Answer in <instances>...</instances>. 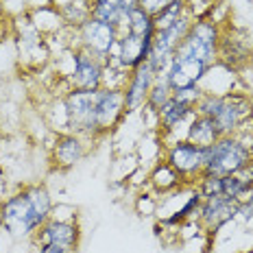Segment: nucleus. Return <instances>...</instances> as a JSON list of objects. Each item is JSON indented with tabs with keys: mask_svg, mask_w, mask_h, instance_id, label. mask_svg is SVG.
<instances>
[{
	"mask_svg": "<svg viewBox=\"0 0 253 253\" xmlns=\"http://www.w3.org/2000/svg\"><path fill=\"white\" fill-rule=\"evenodd\" d=\"M220 33L223 31L218 29V22H214V20H192L190 31L181 40V44L177 46L166 72H162L166 77L172 94L201 85L210 68L218 63Z\"/></svg>",
	"mask_w": 253,
	"mask_h": 253,
	"instance_id": "f257e3e1",
	"label": "nucleus"
},
{
	"mask_svg": "<svg viewBox=\"0 0 253 253\" xmlns=\"http://www.w3.org/2000/svg\"><path fill=\"white\" fill-rule=\"evenodd\" d=\"M52 197L40 183H31L0 201V231L7 236L33 238L52 214Z\"/></svg>",
	"mask_w": 253,
	"mask_h": 253,
	"instance_id": "f03ea898",
	"label": "nucleus"
},
{
	"mask_svg": "<svg viewBox=\"0 0 253 253\" xmlns=\"http://www.w3.org/2000/svg\"><path fill=\"white\" fill-rule=\"evenodd\" d=\"M253 164V129L234 135H220L212 146H208L205 175L227 177L245 170Z\"/></svg>",
	"mask_w": 253,
	"mask_h": 253,
	"instance_id": "7ed1b4c3",
	"label": "nucleus"
},
{
	"mask_svg": "<svg viewBox=\"0 0 253 253\" xmlns=\"http://www.w3.org/2000/svg\"><path fill=\"white\" fill-rule=\"evenodd\" d=\"M172 170L181 177L183 183L194 186L197 179L203 175L205 162H208V146H199L190 140H175L164 146V157Z\"/></svg>",
	"mask_w": 253,
	"mask_h": 253,
	"instance_id": "20e7f679",
	"label": "nucleus"
},
{
	"mask_svg": "<svg viewBox=\"0 0 253 253\" xmlns=\"http://www.w3.org/2000/svg\"><path fill=\"white\" fill-rule=\"evenodd\" d=\"M94 98H96V89H68L61 96L68 118V131L83 135L87 140H98Z\"/></svg>",
	"mask_w": 253,
	"mask_h": 253,
	"instance_id": "39448f33",
	"label": "nucleus"
},
{
	"mask_svg": "<svg viewBox=\"0 0 253 253\" xmlns=\"http://www.w3.org/2000/svg\"><path fill=\"white\" fill-rule=\"evenodd\" d=\"M194 15L190 13V9L181 15L179 20H175L170 26L166 29H157L155 31V38H153V46H151V52H149V61L153 66V70L157 75L166 72L168 63H170L172 55H175L177 46L181 44V40L186 38V33L190 31V24H192Z\"/></svg>",
	"mask_w": 253,
	"mask_h": 253,
	"instance_id": "423d86ee",
	"label": "nucleus"
},
{
	"mask_svg": "<svg viewBox=\"0 0 253 253\" xmlns=\"http://www.w3.org/2000/svg\"><path fill=\"white\" fill-rule=\"evenodd\" d=\"M220 135H234L240 131L253 129V103L247 92H229L223 94L218 114L214 116Z\"/></svg>",
	"mask_w": 253,
	"mask_h": 253,
	"instance_id": "0eeeda50",
	"label": "nucleus"
},
{
	"mask_svg": "<svg viewBox=\"0 0 253 253\" xmlns=\"http://www.w3.org/2000/svg\"><path fill=\"white\" fill-rule=\"evenodd\" d=\"M77 33V48L87 50L89 55L96 61H101L103 66L109 61L112 57L114 46L118 44V29L114 24H105L98 22L94 18H87L79 29H75Z\"/></svg>",
	"mask_w": 253,
	"mask_h": 253,
	"instance_id": "6e6552de",
	"label": "nucleus"
},
{
	"mask_svg": "<svg viewBox=\"0 0 253 253\" xmlns=\"http://www.w3.org/2000/svg\"><path fill=\"white\" fill-rule=\"evenodd\" d=\"M125 94L118 87H101L96 89L94 98V118H96L98 138L112 133V131L125 120Z\"/></svg>",
	"mask_w": 253,
	"mask_h": 253,
	"instance_id": "1a4fd4ad",
	"label": "nucleus"
},
{
	"mask_svg": "<svg viewBox=\"0 0 253 253\" xmlns=\"http://www.w3.org/2000/svg\"><path fill=\"white\" fill-rule=\"evenodd\" d=\"M70 89H101L103 63L96 61L87 50L75 48L70 52V70L66 72Z\"/></svg>",
	"mask_w": 253,
	"mask_h": 253,
	"instance_id": "9d476101",
	"label": "nucleus"
},
{
	"mask_svg": "<svg viewBox=\"0 0 253 253\" xmlns=\"http://www.w3.org/2000/svg\"><path fill=\"white\" fill-rule=\"evenodd\" d=\"M238 201L225 197V194H216V197L203 199L201 210L197 216V225L208 234H216L220 227L234 220L238 216Z\"/></svg>",
	"mask_w": 253,
	"mask_h": 253,
	"instance_id": "9b49d317",
	"label": "nucleus"
},
{
	"mask_svg": "<svg viewBox=\"0 0 253 253\" xmlns=\"http://www.w3.org/2000/svg\"><path fill=\"white\" fill-rule=\"evenodd\" d=\"M35 245H52L66 251L79 249L81 242V227L77 220H63V218H50L40 227V231L33 236Z\"/></svg>",
	"mask_w": 253,
	"mask_h": 253,
	"instance_id": "f8f14e48",
	"label": "nucleus"
},
{
	"mask_svg": "<svg viewBox=\"0 0 253 253\" xmlns=\"http://www.w3.org/2000/svg\"><path fill=\"white\" fill-rule=\"evenodd\" d=\"M157 79V72L153 70V66L149 61L140 63L138 68L129 72L126 77V83L123 87V94H125V109L126 114H135V112H142L146 105V98H149V92L153 87Z\"/></svg>",
	"mask_w": 253,
	"mask_h": 253,
	"instance_id": "ddd939ff",
	"label": "nucleus"
},
{
	"mask_svg": "<svg viewBox=\"0 0 253 253\" xmlns=\"http://www.w3.org/2000/svg\"><path fill=\"white\" fill-rule=\"evenodd\" d=\"M89 142L92 140L83 138V135H79V133H72V131H59L50 146L52 166L59 168V170H68V168L77 166L79 162L87 155Z\"/></svg>",
	"mask_w": 253,
	"mask_h": 253,
	"instance_id": "4468645a",
	"label": "nucleus"
},
{
	"mask_svg": "<svg viewBox=\"0 0 253 253\" xmlns=\"http://www.w3.org/2000/svg\"><path fill=\"white\" fill-rule=\"evenodd\" d=\"M153 40H144V38H135L131 33H120L118 35V44L114 46L112 57L109 59H116L125 70H133L138 68L140 63H144L149 59V52H151Z\"/></svg>",
	"mask_w": 253,
	"mask_h": 253,
	"instance_id": "2eb2a0df",
	"label": "nucleus"
},
{
	"mask_svg": "<svg viewBox=\"0 0 253 253\" xmlns=\"http://www.w3.org/2000/svg\"><path fill=\"white\" fill-rule=\"evenodd\" d=\"M247 59H251V35H247L245 31H234L231 38L220 33L218 61L229 68H236Z\"/></svg>",
	"mask_w": 253,
	"mask_h": 253,
	"instance_id": "dca6fc26",
	"label": "nucleus"
},
{
	"mask_svg": "<svg viewBox=\"0 0 253 253\" xmlns=\"http://www.w3.org/2000/svg\"><path fill=\"white\" fill-rule=\"evenodd\" d=\"M131 33L135 38H144V40H153L155 38V18L151 13H146L144 9L135 7L129 13H125V22L118 29V33Z\"/></svg>",
	"mask_w": 253,
	"mask_h": 253,
	"instance_id": "f3484780",
	"label": "nucleus"
},
{
	"mask_svg": "<svg viewBox=\"0 0 253 253\" xmlns=\"http://www.w3.org/2000/svg\"><path fill=\"white\" fill-rule=\"evenodd\" d=\"M218 138H220V131L212 118L197 114L190 120L188 131H186V140L194 142V144H199V146H212Z\"/></svg>",
	"mask_w": 253,
	"mask_h": 253,
	"instance_id": "a211bd4d",
	"label": "nucleus"
},
{
	"mask_svg": "<svg viewBox=\"0 0 253 253\" xmlns=\"http://www.w3.org/2000/svg\"><path fill=\"white\" fill-rule=\"evenodd\" d=\"M251 188H253V164L245 168V170L236 172V175L223 177V194L238 203L245 201Z\"/></svg>",
	"mask_w": 253,
	"mask_h": 253,
	"instance_id": "6ab92c4d",
	"label": "nucleus"
},
{
	"mask_svg": "<svg viewBox=\"0 0 253 253\" xmlns=\"http://www.w3.org/2000/svg\"><path fill=\"white\" fill-rule=\"evenodd\" d=\"M149 181H151V186L162 194H168V192H172V190H179L181 186H186V183L181 181V177H179L164 160L155 164L153 172L149 175Z\"/></svg>",
	"mask_w": 253,
	"mask_h": 253,
	"instance_id": "aec40b11",
	"label": "nucleus"
},
{
	"mask_svg": "<svg viewBox=\"0 0 253 253\" xmlns=\"http://www.w3.org/2000/svg\"><path fill=\"white\" fill-rule=\"evenodd\" d=\"M170 98H172V89H170V85H168L166 77L164 75H157L155 83H153V87H151V92H149V98H146L144 109H149V112L157 114L168 101H170Z\"/></svg>",
	"mask_w": 253,
	"mask_h": 253,
	"instance_id": "412c9836",
	"label": "nucleus"
},
{
	"mask_svg": "<svg viewBox=\"0 0 253 253\" xmlns=\"http://www.w3.org/2000/svg\"><path fill=\"white\" fill-rule=\"evenodd\" d=\"M194 188L199 190V194H201L203 199H208V197H216V194H223V177L205 175V172H203V175L197 179Z\"/></svg>",
	"mask_w": 253,
	"mask_h": 253,
	"instance_id": "4be33fe9",
	"label": "nucleus"
},
{
	"mask_svg": "<svg viewBox=\"0 0 253 253\" xmlns=\"http://www.w3.org/2000/svg\"><path fill=\"white\" fill-rule=\"evenodd\" d=\"M170 2H172V0H138V7L144 9L146 13H151L153 18H155V15L164 11Z\"/></svg>",
	"mask_w": 253,
	"mask_h": 253,
	"instance_id": "5701e85b",
	"label": "nucleus"
},
{
	"mask_svg": "<svg viewBox=\"0 0 253 253\" xmlns=\"http://www.w3.org/2000/svg\"><path fill=\"white\" fill-rule=\"evenodd\" d=\"M238 216L245 220H251L253 218V188L249 190V194H247V199L238 205Z\"/></svg>",
	"mask_w": 253,
	"mask_h": 253,
	"instance_id": "b1692460",
	"label": "nucleus"
},
{
	"mask_svg": "<svg viewBox=\"0 0 253 253\" xmlns=\"http://www.w3.org/2000/svg\"><path fill=\"white\" fill-rule=\"evenodd\" d=\"M33 253H75V251H66V249H59V247H52V245H35Z\"/></svg>",
	"mask_w": 253,
	"mask_h": 253,
	"instance_id": "393cba45",
	"label": "nucleus"
},
{
	"mask_svg": "<svg viewBox=\"0 0 253 253\" xmlns=\"http://www.w3.org/2000/svg\"><path fill=\"white\" fill-rule=\"evenodd\" d=\"M120 7H123V11H125V13H129L131 9L138 7V0H120Z\"/></svg>",
	"mask_w": 253,
	"mask_h": 253,
	"instance_id": "a878e982",
	"label": "nucleus"
},
{
	"mask_svg": "<svg viewBox=\"0 0 253 253\" xmlns=\"http://www.w3.org/2000/svg\"><path fill=\"white\" fill-rule=\"evenodd\" d=\"M0 172H4V170H2V168H0Z\"/></svg>",
	"mask_w": 253,
	"mask_h": 253,
	"instance_id": "bb28decb",
	"label": "nucleus"
}]
</instances>
